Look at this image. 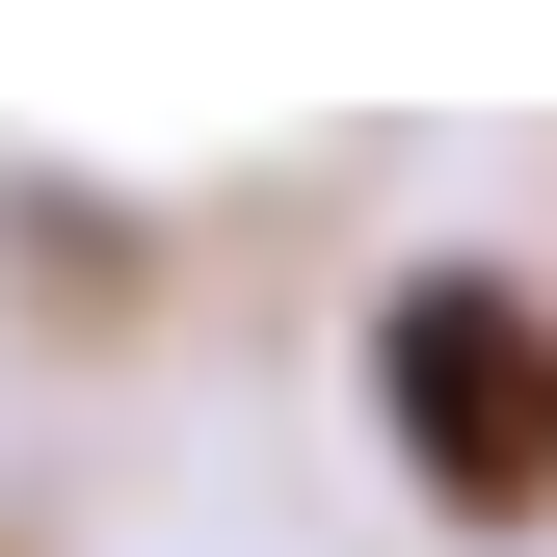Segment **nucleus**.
Here are the masks:
<instances>
[{"mask_svg": "<svg viewBox=\"0 0 557 557\" xmlns=\"http://www.w3.org/2000/svg\"><path fill=\"white\" fill-rule=\"evenodd\" d=\"M372 425H398V478H425L451 531H557V293L531 265H398L372 293Z\"/></svg>", "mask_w": 557, "mask_h": 557, "instance_id": "obj_1", "label": "nucleus"}]
</instances>
